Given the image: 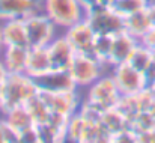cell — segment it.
<instances>
[{
  "label": "cell",
  "mask_w": 155,
  "mask_h": 143,
  "mask_svg": "<svg viewBox=\"0 0 155 143\" xmlns=\"http://www.w3.org/2000/svg\"><path fill=\"white\" fill-rule=\"evenodd\" d=\"M3 85V107L2 111L12 107L26 105V102L38 94L33 78L27 74H9Z\"/></svg>",
  "instance_id": "obj_1"
},
{
  "label": "cell",
  "mask_w": 155,
  "mask_h": 143,
  "mask_svg": "<svg viewBox=\"0 0 155 143\" xmlns=\"http://www.w3.org/2000/svg\"><path fill=\"white\" fill-rule=\"evenodd\" d=\"M84 18L97 35L114 36L120 32H125V17H122L111 6L97 5L95 8L86 11Z\"/></svg>",
  "instance_id": "obj_2"
},
{
  "label": "cell",
  "mask_w": 155,
  "mask_h": 143,
  "mask_svg": "<svg viewBox=\"0 0 155 143\" xmlns=\"http://www.w3.org/2000/svg\"><path fill=\"white\" fill-rule=\"evenodd\" d=\"M105 68H111V66L100 62L94 54L77 53L68 71L72 80L75 81L77 88H89L103 74H105Z\"/></svg>",
  "instance_id": "obj_3"
},
{
  "label": "cell",
  "mask_w": 155,
  "mask_h": 143,
  "mask_svg": "<svg viewBox=\"0 0 155 143\" xmlns=\"http://www.w3.org/2000/svg\"><path fill=\"white\" fill-rule=\"evenodd\" d=\"M42 11L57 27L63 29L81 21L86 15V11L81 8L78 0H44Z\"/></svg>",
  "instance_id": "obj_4"
},
{
  "label": "cell",
  "mask_w": 155,
  "mask_h": 143,
  "mask_svg": "<svg viewBox=\"0 0 155 143\" xmlns=\"http://www.w3.org/2000/svg\"><path fill=\"white\" fill-rule=\"evenodd\" d=\"M24 26H26L29 47H47L56 38L57 26L44 11L24 18Z\"/></svg>",
  "instance_id": "obj_5"
},
{
  "label": "cell",
  "mask_w": 155,
  "mask_h": 143,
  "mask_svg": "<svg viewBox=\"0 0 155 143\" xmlns=\"http://www.w3.org/2000/svg\"><path fill=\"white\" fill-rule=\"evenodd\" d=\"M111 75L120 95H137L149 86L146 75L133 68L128 62L114 65L111 68Z\"/></svg>",
  "instance_id": "obj_6"
},
{
  "label": "cell",
  "mask_w": 155,
  "mask_h": 143,
  "mask_svg": "<svg viewBox=\"0 0 155 143\" xmlns=\"http://www.w3.org/2000/svg\"><path fill=\"white\" fill-rule=\"evenodd\" d=\"M120 92L116 86V81L110 74H103L95 83L89 86L87 91V98L86 101L98 105L101 110H107L111 107H116V104L120 99Z\"/></svg>",
  "instance_id": "obj_7"
},
{
  "label": "cell",
  "mask_w": 155,
  "mask_h": 143,
  "mask_svg": "<svg viewBox=\"0 0 155 143\" xmlns=\"http://www.w3.org/2000/svg\"><path fill=\"white\" fill-rule=\"evenodd\" d=\"M38 92L45 94H57V92H66V91H75L77 85L72 80L69 71L63 69H48L44 74H39L36 77H32Z\"/></svg>",
  "instance_id": "obj_8"
},
{
  "label": "cell",
  "mask_w": 155,
  "mask_h": 143,
  "mask_svg": "<svg viewBox=\"0 0 155 143\" xmlns=\"http://www.w3.org/2000/svg\"><path fill=\"white\" fill-rule=\"evenodd\" d=\"M65 38L71 42V45L74 47V50L77 53L92 54V48H94L97 33L92 29V26L86 21V18H83L81 21H78L74 26L66 29Z\"/></svg>",
  "instance_id": "obj_9"
},
{
  "label": "cell",
  "mask_w": 155,
  "mask_h": 143,
  "mask_svg": "<svg viewBox=\"0 0 155 143\" xmlns=\"http://www.w3.org/2000/svg\"><path fill=\"white\" fill-rule=\"evenodd\" d=\"M44 0H0V20L27 18L42 11Z\"/></svg>",
  "instance_id": "obj_10"
},
{
  "label": "cell",
  "mask_w": 155,
  "mask_h": 143,
  "mask_svg": "<svg viewBox=\"0 0 155 143\" xmlns=\"http://www.w3.org/2000/svg\"><path fill=\"white\" fill-rule=\"evenodd\" d=\"M48 54H50V62H51L53 69H63L68 71L77 51L71 45V42L65 38H54L51 42L47 45Z\"/></svg>",
  "instance_id": "obj_11"
},
{
  "label": "cell",
  "mask_w": 155,
  "mask_h": 143,
  "mask_svg": "<svg viewBox=\"0 0 155 143\" xmlns=\"http://www.w3.org/2000/svg\"><path fill=\"white\" fill-rule=\"evenodd\" d=\"M39 95L47 102L50 111L62 113L66 116H72L78 111L80 107V98L75 91H66V92H57V94H45L39 92Z\"/></svg>",
  "instance_id": "obj_12"
},
{
  "label": "cell",
  "mask_w": 155,
  "mask_h": 143,
  "mask_svg": "<svg viewBox=\"0 0 155 143\" xmlns=\"http://www.w3.org/2000/svg\"><path fill=\"white\" fill-rule=\"evenodd\" d=\"M139 44H140V41L137 38H134L133 35H130L128 32H120V33L114 35L113 41H111V51H110L111 68L114 65L128 62V59L131 57L133 51L136 50Z\"/></svg>",
  "instance_id": "obj_13"
},
{
  "label": "cell",
  "mask_w": 155,
  "mask_h": 143,
  "mask_svg": "<svg viewBox=\"0 0 155 143\" xmlns=\"http://www.w3.org/2000/svg\"><path fill=\"white\" fill-rule=\"evenodd\" d=\"M0 38H2V42L5 47H9V45L29 47L24 20H21V18L6 20L3 23V26L0 27Z\"/></svg>",
  "instance_id": "obj_14"
},
{
  "label": "cell",
  "mask_w": 155,
  "mask_h": 143,
  "mask_svg": "<svg viewBox=\"0 0 155 143\" xmlns=\"http://www.w3.org/2000/svg\"><path fill=\"white\" fill-rule=\"evenodd\" d=\"M29 47L24 45H9L3 48L2 60L9 74H26Z\"/></svg>",
  "instance_id": "obj_15"
},
{
  "label": "cell",
  "mask_w": 155,
  "mask_h": 143,
  "mask_svg": "<svg viewBox=\"0 0 155 143\" xmlns=\"http://www.w3.org/2000/svg\"><path fill=\"white\" fill-rule=\"evenodd\" d=\"M48 69H51V62L47 47H29L26 74L30 77H36L47 72Z\"/></svg>",
  "instance_id": "obj_16"
},
{
  "label": "cell",
  "mask_w": 155,
  "mask_h": 143,
  "mask_svg": "<svg viewBox=\"0 0 155 143\" xmlns=\"http://www.w3.org/2000/svg\"><path fill=\"white\" fill-rule=\"evenodd\" d=\"M2 118L15 131H18V134L30 127H35V122H33L29 110L26 108V105H18V107H12L9 110H5V111H2Z\"/></svg>",
  "instance_id": "obj_17"
},
{
  "label": "cell",
  "mask_w": 155,
  "mask_h": 143,
  "mask_svg": "<svg viewBox=\"0 0 155 143\" xmlns=\"http://www.w3.org/2000/svg\"><path fill=\"white\" fill-rule=\"evenodd\" d=\"M151 29H152V24L148 20L145 11L136 12V14H133V15H130V17L125 18V32H128L130 35H133L139 41H142L143 36Z\"/></svg>",
  "instance_id": "obj_18"
},
{
  "label": "cell",
  "mask_w": 155,
  "mask_h": 143,
  "mask_svg": "<svg viewBox=\"0 0 155 143\" xmlns=\"http://www.w3.org/2000/svg\"><path fill=\"white\" fill-rule=\"evenodd\" d=\"M154 62H155V51L152 48H149L148 45L142 44V42L136 47V50L131 54V57L128 59V63L133 68H136L137 71L143 72V74L149 69V66Z\"/></svg>",
  "instance_id": "obj_19"
},
{
  "label": "cell",
  "mask_w": 155,
  "mask_h": 143,
  "mask_svg": "<svg viewBox=\"0 0 155 143\" xmlns=\"http://www.w3.org/2000/svg\"><path fill=\"white\" fill-rule=\"evenodd\" d=\"M101 125L113 136V134L119 133L120 130L130 127V121L117 110V107H111V108H107L103 111Z\"/></svg>",
  "instance_id": "obj_20"
},
{
  "label": "cell",
  "mask_w": 155,
  "mask_h": 143,
  "mask_svg": "<svg viewBox=\"0 0 155 143\" xmlns=\"http://www.w3.org/2000/svg\"><path fill=\"white\" fill-rule=\"evenodd\" d=\"M26 108L29 110L35 125H41L44 122L48 121L50 116V108L47 105V102L44 101V98L39 95V92L35 96H32L27 102H26Z\"/></svg>",
  "instance_id": "obj_21"
},
{
  "label": "cell",
  "mask_w": 155,
  "mask_h": 143,
  "mask_svg": "<svg viewBox=\"0 0 155 143\" xmlns=\"http://www.w3.org/2000/svg\"><path fill=\"white\" fill-rule=\"evenodd\" d=\"M111 41L113 36L108 35H97L95 42H94V48H92V54L105 65H110V51H111Z\"/></svg>",
  "instance_id": "obj_22"
},
{
  "label": "cell",
  "mask_w": 155,
  "mask_h": 143,
  "mask_svg": "<svg viewBox=\"0 0 155 143\" xmlns=\"http://www.w3.org/2000/svg\"><path fill=\"white\" fill-rule=\"evenodd\" d=\"M86 125L87 124L80 118V115L74 113L69 118V122H68V127H66V140L81 143L83 142V134H84Z\"/></svg>",
  "instance_id": "obj_23"
},
{
  "label": "cell",
  "mask_w": 155,
  "mask_h": 143,
  "mask_svg": "<svg viewBox=\"0 0 155 143\" xmlns=\"http://www.w3.org/2000/svg\"><path fill=\"white\" fill-rule=\"evenodd\" d=\"M148 3H149V0H114L111 8L114 11H117L122 17L127 18L136 12L145 11Z\"/></svg>",
  "instance_id": "obj_24"
},
{
  "label": "cell",
  "mask_w": 155,
  "mask_h": 143,
  "mask_svg": "<svg viewBox=\"0 0 155 143\" xmlns=\"http://www.w3.org/2000/svg\"><path fill=\"white\" fill-rule=\"evenodd\" d=\"M36 128H38V134H39V143H60L66 140V133L57 130L48 122L36 125Z\"/></svg>",
  "instance_id": "obj_25"
},
{
  "label": "cell",
  "mask_w": 155,
  "mask_h": 143,
  "mask_svg": "<svg viewBox=\"0 0 155 143\" xmlns=\"http://www.w3.org/2000/svg\"><path fill=\"white\" fill-rule=\"evenodd\" d=\"M117 110L131 122L142 110H140V105H139V99L137 95H122L119 102L116 104Z\"/></svg>",
  "instance_id": "obj_26"
},
{
  "label": "cell",
  "mask_w": 155,
  "mask_h": 143,
  "mask_svg": "<svg viewBox=\"0 0 155 143\" xmlns=\"http://www.w3.org/2000/svg\"><path fill=\"white\" fill-rule=\"evenodd\" d=\"M103 111L104 110H101L98 105H95V104H92V102H89V101H84V102L80 104L77 113L80 115V118H81L86 124L94 125V124H101Z\"/></svg>",
  "instance_id": "obj_27"
},
{
  "label": "cell",
  "mask_w": 155,
  "mask_h": 143,
  "mask_svg": "<svg viewBox=\"0 0 155 143\" xmlns=\"http://www.w3.org/2000/svg\"><path fill=\"white\" fill-rule=\"evenodd\" d=\"M130 127L137 133H145L148 130H152L155 128V119L152 118V115L149 111H140L131 122H130Z\"/></svg>",
  "instance_id": "obj_28"
},
{
  "label": "cell",
  "mask_w": 155,
  "mask_h": 143,
  "mask_svg": "<svg viewBox=\"0 0 155 143\" xmlns=\"http://www.w3.org/2000/svg\"><path fill=\"white\" fill-rule=\"evenodd\" d=\"M120 142H137V133L131 128L127 127L124 130H120L119 133L111 136V143H120Z\"/></svg>",
  "instance_id": "obj_29"
},
{
  "label": "cell",
  "mask_w": 155,
  "mask_h": 143,
  "mask_svg": "<svg viewBox=\"0 0 155 143\" xmlns=\"http://www.w3.org/2000/svg\"><path fill=\"white\" fill-rule=\"evenodd\" d=\"M18 143H39V134L36 125L21 131L18 136Z\"/></svg>",
  "instance_id": "obj_30"
},
{
  "label": "cell",
  "mask_w": 155,
  "mask_h": 143,
  "mask_svg": "<svg viewBox=\"0 0 155 143\" xmlns=\"http://www.w3.org/2000/svg\"><path fill=\"white\" fill-rule=\"evenodd\" d=\"M2 124H3V134H5V143H18V131H15L8 122L3 121L2 118Z\"/></svg>",
  "instance_id": "obj_31"
},
{
  "label": "cell",
  "mask_w": 155,
  "mask_h": 143,
  "mask_svg": "<svg viewBox=\"0 0 155 143\" xmlns=\"http://www.w3.org/2000/svg\"><path fill=\"white\" fill-rule=\"evenodd\" d=\"M137 142L155 143V128H152V130H148V131H145V133L137 134Z\"/></svg>",
  "instance_id": "obj_32"
},
{
  "label": "cell",
  "mask_w": 155,
  "mask_h": 143,
  "mask_svg": "<svg viewBox=\"0 0 155 143\" xmlns=\"http://www.w3.org/2000/svg\"><path fill=\"white\" fill-rule=\"evenodd\" d=\"M145 14H146L148 20L151 21L152 27H155V0H149V3L145 8Z\"/></svg>",
  "instance_id": "obj_33"
},
{
  "label": "cell",
  "mask_w": 155,
  "mask_h": 143,
  "mask_svg": "<svg viewBox=\"0 0 155 143\" xmlns=\"http://www.w3.org/2000/svg\"><path fill=\"white\" fill-rule=\"evenodd\" d=\"M140 42L145 44V45H148V47L152 48V50H155V27H152V29L143 36V39H142Z\"/></svg>",
  "instance_id": "obj_34"
},
{
  "label": "cell",
  "mask_w": 155,
  "mask_h": 143,
  "mask_svg": "<svg viewBox=\"0 0 155 143\" xmlns=\"http://www.w3.org/2000/svg\"><path fill=\"white\" fill-rule=\"evenodd\" d=\"M78 3L81 5V8L84 11H89V9H92L98 5V0H78Z\"/></svg>",
  "instance_id": "obj_35"
},
{
  "label": "cell",
  "mask_w": 155,
  "mask_h": 143,
  "mask_svg": "<svg viewBox=\"0 0 155 143\" xmlns=\"http://www.w3.org/2000/svg\"><path fill=\"white\" fill-rule=\"evenodd\" d=\"M9 75V72H8V69H6V66H5V63H3V60L0 59V83H3L5 80H6V77Z\"/></svg>",
  "instance_id": "obj_36"
},
{
  "label": "cell",
  "mask_w": 155,
  "mask_h": 143,
  "mask_svg": "<svg viewBox=\"0 0 155 143\" xmlns=\"http://www.w3.org/2000/svg\"><path fill=\"white\" fill-rule=\"evenodd\" d=\"M114 3V0H98V5L101 6H111Z\"/></svg>",
  "instance_id": "obj_37"
},
{
  "label": "cell",
  "mask_w": 155,
  "mask_h": 143,
  "mask_svg": "<svg viewBox=\"0 0 155 143\" xmlns=\"http://www.w3.org/2000/svg\"><path fill=\"white\" fill-rule=\"evenodd\" d=\"M0 143H5V134H3V124L0 119Z\"/></svg>",
  "instance_id": "obj_38"
},
{
  "label": "cell",
  "mask_w": 155,
  "mask_h": 143,
  "mask_svg": "<svg viewBox=\"0 0 155 143\" xmlns=\"http://www.w3.org/2000/svg\"><path fill=\"white\" fill-rule=\"evenodd\" d=\"M2 107H3V85L0 83V111H2Z\"/></svg>",
  "instance_id": "obj_39"
},
{
  "label": "cell",
  "mask_w": 155,
  "mask_h": 143,
  "mask_svg": "<svg viewBox=\"0 0 155 143\" xmlns=\"http://www.w3.org/2000/svg\"><path fill=\"white\" fill-rule=\"evenodd\" d=\"M148 111H149V113L152 115V118H154V119H155V101H154V102H152V105L149 107V110H148Z\"/></svg>",
  "instance_id": "obj_40"
},
{
  "label": "cell",
  "mask_w": 155,
  "mask_h": 143,
  "mask_svg": "<svg viewBox=\"0 0 155 143\" xmlns=\"http://www.w3.org/2000/svg\"><path fill=\"white\" fill-rule=\"evenodd\" d=\"M3 48H5V45H3V42H2V38H0V54L3 53Z\"/></svg>",
  "instance_id": "obj_41"
}]
</instances>
